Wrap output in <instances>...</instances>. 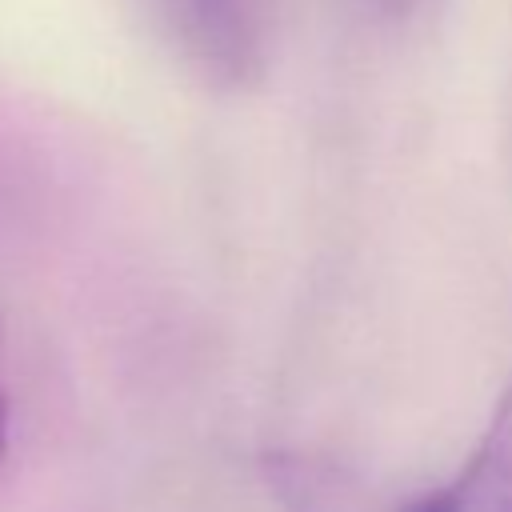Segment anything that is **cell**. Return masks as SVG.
<instances>
[{"label":"cell","instance_id":"cell-1","mask_svg":"<svg viewBox=\"0 0 512 512\" xmlns=\"http://www.w3.org/2000/svg\"><path fill=\"white\" fill-rule=\"evenodd\" d=\"M172 36L196 72L224 88H244L264 72L268 4L264 0H160Z\"/></svg>","mask_w":512,"mask_h":512},{"label":"cell","instance_id":"cell-2","mask_svg":"<svg viewBox=\"0 0 512 512\" xmlns=\"http://www.w3.org/2000/svg\"><path fill=\"white\" fill-rule=\"evenodd\" d=\"M396 512H512V376L460 472Z\"/></svg>","mask_w":512,"mask_h":512},{"label":"cell","instance_id":"cell-3","mask_svg":"<svg viewBox=\"0 0 512 512\" xmlns=\"http://www.w3.org/2000/svg\"><path fill=\"white\" fill-rule=\"evenodd\" d=\"M4 448H8V404L0 400V456H4Z\"/></svg>","mask_w":512,"mask_h":512},{"label":"cell","instance_id":"cell-4","mask_svg":"<svg viewBox=\"0 0 512 512\" xmlns=\"http://www.w3.org/2000/svg\"><path fill=\"white\" fill-rule=\"evenodd\" d=\"M376 4H380L384 12H408V8L416 4V0H376Z\"/></svg>","mask_w":512,"mask_h":512}]
</instances>
